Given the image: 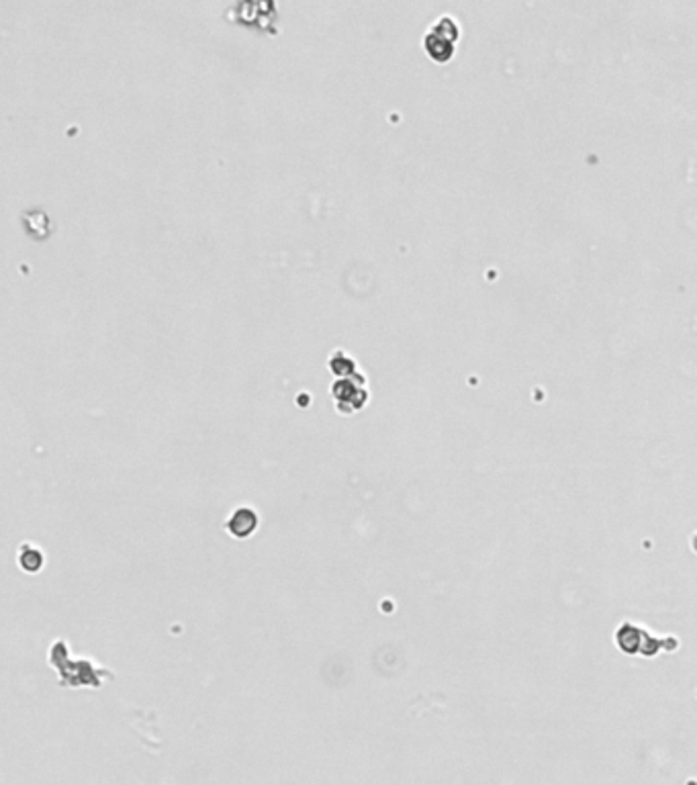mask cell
<instances>
[{"label": "cell", "mask_w": 697, "mask_h": 785, "mask_svg": "<svg viewBox=\"0 0 697 785\" xmlns=\"http://www.w3.org/2000/svg\"><path fill=\"white\" fill-rule=\"evenodd\" d=\"M329 368L332 372H336L338 377H350L354 372H358V366H356V360L350 356L348 352L344 350H336L329 358Z\"/></svg>", "instance_id": "277c9868"}, {"label": "cell", "mask_w": 697, "mask_h": 785, "mask_svg": "<svg viewBox=\"0 0 697 785\" xmlns=\"http://www.w3.org/2000/svg\"><path fill=\"white\" fill-rule=\"evenodd\" d=\"M458 35H460L458 23L450 15H442L426 33L424 47L436 62H448L454 53V44Z\"/></svg>", "instance_id": "6da1fadb"}, {"label": "cell", "mask_w": 697, "mask_h": 785, "mask_svg": "<svg viewBox=\"0 0 697 785\" xmlns=\"http://www.w3.org/2000/svg\"><path fill=\"white\" fill-rule=\"evenodd\" d=\"M332 391H334V397L338 401V411L340 413H350V411L362 409L364 403H366V399H368L366 381H364L362 372H354L350 377L338 379L334 383Z\"/></svg>", "instance_id": "7a4b0ae2"}, {"label": "cell", "mask_w": 697, "mask_h": 785, "mask_svg": "<svg viewBox=\"0 0 697 785\" xmlns=\"http://www.w3.org/2000/svg\"><path fill=\"white\" fill-rule=\"evenodd\" d=\"M258 525V514L252 507H239L233 512V516L227 520V530L235 538H246L250 536Z\"/></svg>", "instance_id": "3957f363"}]
</instances>
